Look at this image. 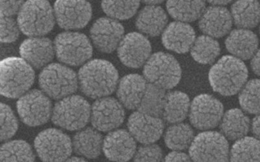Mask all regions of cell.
<instances>
[{"label": "cell", "mask_w": 260, "mask_h": 162, "mask_svg": "<svg viewBox=\"0 0 260 162\" xmlns=\"http://www.w3.org/2000/svg\"><path fill=\"white\" fill-rule=\"evenodd\" d=\"M103 152L108 159L114 161H127L135 156L136 142L130 132L124 130L110 132L103 142Z\"/></svg>", "instance_id": "obj_18"}, {"label": "cell", "mask_w": 260, "mask_h": 162, "mask_svg": "<svg viewBox=\"0 0 260 162\" xmlns=\"http://www.w3.org/2000/svg\"><path fill=\"white\" fill-rule=\"evenodd\" d=\"M250 127L249 118L243 110L238 108L228 110L220 123L222 134L232 141H237L246 136Z\"/></svg>", "instance_id": "obj_26"}, {"label": "cell", "mask_w": 260, "mask_h": 162, "mask_svg": "<svg viewBox=\"0 0 260 162\" xmlns=\"http://www.w3.org/2000/svg\"><path fill=\"white\" fill-rule=\"evenodd\" d=\"M21 57L33 68L42 69L48 66L55 54L54 44L49 38L30 37L22 42L19 48Z\"/></svg>", "instance_id": "obj_20"}, {"label": "cell", "mask_w": 260, "mask_h": 162, "mask_svg": "<svg viewBox=\"0 0 260 162\" xmlns=\"http://www.w3.org/2000/svg\"><path fill=\"white\" fill-rule=\"evenodd\" d=\"M24 4V0H1V15L6 16H14L19 13Z\"/></svg>", "instance_id": "obj_40"}, {"label": "cell", "mask_w": 260, "mask_h": 162, "mask_svg": "<svg viewBox=\"0 0 260 162\" xmlns=\"http://www.w3.org/2000/svg\"><path fill=\"white\" fill-rule=\"evenodd\" d=\"M239 103L243 111L250 114H259L260 79L246 82L240 92Z\"/></svg>", "instance_id": "obj_36"}, {"label": "cell", "mask_w": 260, "mask_h": 162, "mask_svg": "<svg viewBox=\"0 0 260 162\" xmlns=\"http://www.w3.org/2000/svg\"><path fill=\"white\" fill-rule=\"evenodd\" d=\"M191 160L189 154H185L181 151H172L165 157L166 161H189Z\"/></svg>", "instance_id": "obj_41"}, {"label": "cell", "mask_w": 260, "mask_h": 162, "mask_svg": "<svg viewBox=\"0 0 260 162\" xmlns=\"http://www.w3.org/2000/svg\"><path fill=\"white\" fill-rule=\"evenodd\" d=\"M233 23L231 13L225 7L212 6L205 9L202 13L199 26L205 35L219 38L231 32Z\"/></svg>", "instance_id": "obj_19"}, {"label": "cell", "mask_w": 260, "mask_h": 162, "mask_svg": "<svg viewBox=\"0 0 260 162\" xmlns=\"http://www.w3.org/2000/svg\"><path fill=\"white\" fill-rule=\"evenodd\" d=\"M19 116L29 127L46 124L52 115V104L43 91L31 90L20 97L17 102Z\"/></svg>", "instance_id": "obj_11"}, {"label": "cell", "mask_w": 260, "mask_h": 162, "mask_svg": "<svg viewBox=\"0 0 260 162\" xmlns=\"http://www.w3.org/2000/svg\"><path fill=\"white\" fill-rule=\"evenodd\" d=\"M164 153L159 145L153 143L144 144L137 149L134 156L135 161H160Z\"/></svg>", "instance_id": "obj_39"}, {"label": "cell", "mask_w": 260, "mask_h": 162, "mask_svg": "<svg viewBox=\"0 0 260 162\" xmlns=\"http://www.w3.org/2000/svg\"><path fill=\"white\" fill-rule=\"evenodd\" d=\"M21 31L29 37H43L55 25L54 11L48 0H28L18 13Z\"/></svg>", "instance_id": "obj_4"}, {"label": "cell", "mask_w": 260, "mask_h": 162, "mask_svg": "<svg viewBox=\"0 0 260 162\" xmlns=\"http://www.w3.org/2000/svg\"><path fill=\"white\" fill-rule=\"evenodd\" d=\"M231 161H260V140L244 137L236 141L230 150Z\"/></svg>", "instance_id": "obj_32"}, {"label": "cell", "mask_w": 260, "mask_h": 162, "mask_svg": "<svg viewBox=\"0 0 260 162\" xmlns=\"http://www.w3.org/2000/svg\"><path fill=\"white\" fill-rule=\"evenodd\" d=\"M148 81L144 75L130 74L123 77L118 85V101L129 110L138 109L147 89Z\"/></svg>", "instance_id": "obj_22"}, {"label": "cell", "mask_w": 260, "mask_h": 162, "mask_svg": "<svg viewBox=\"0 0 260 162\" xmlns=\"http://www.w3.org/2000/svg\"><path fill=\"white\" fill-rule=\"evenodd\" d=\"M209 4H212L213 6H223L226 5L232 2L233 0H207Z\"/></svg>", "instance_id": "obj_44"}, {"label": "cell", "mask_w": 260, "mask_h": 162, "mask_svg": "<svg viewBox=\"0 0 260 162\" xmlns=\"http://www.w3.org/2000/svg\"><path fill=\"white\" fill-rule=\"evenodd\" d=\"M233 22L240 28H255L260 22V4L258 0H236L231 7Z\"/></svg>", "instance_id": "obj_28"}, {"label": "cell", "mask_w": 260, "mask_h": 162, "mask_svg": "<svg viewBox=\"0 0 260 162\" xmlns=\"http://www.w3.org/2000/svg\"><path fill=\"white\" fill-rule=\"evenodd\" d=\"M85 157H77V156H75V157H69V158L68 159V161H85Z\"/></svg>", "instance_id": "obj_46"}, {"label": "cell", "mask_w": 260, "mask_h": 162, "mask_svg": "<svg viewBox=\"0 0 260 162\" xmlns=\"http://www.w3.org/2000/svg\"><path fill=\"white\" fill-rule=\"evenodd\" d=\"M32 66L23 58L8 57L0 63L1 94L6 98H18L25 95L34 84Z\"/></svg>", "instance_id": "obj_3"}, {"label": "cell", "mask_w": 260, "mask_h": 162, "mask_svg": "<svg viewBox=\"0 0 260 162\" xmlns=\"http://www.w3.org/2000/svg\"><path fill=\"white\" fill-rule=\"evenodd\" d=\"M190 99L186 94L179 91L170 92L166 95L162 116L169 124L182 123L189 114Z\"/></svg>", "instance_id": "obj_27"}, {"label": "cell", "mask_w": 260, "mask_h": 162, "mask_svg": "<svg viewBox=\"0 0 260 162\" xmlns=\"http://www.w3.org/2000/svg\"><path fill=\"white\" fill-rule=\"evenodd\" d=\"M127 128L138 142L142 144L154 143L164 133V120L159 116L146 114L138 110L129 117Z\"/></svg>", "instance_id": "obj_17"}, {"label": "cell", "mask_w": 260, "mask_h": 162, "mask_svg": "<svg viewBox=\"0 0 260 162\" xmlns=\"http://www.w3.org/2000/svg\"><path fill=\"white\" fill-rule=\"evenodd\" d=\"M223 116V106L212 95H198L191 103L189 120L198 130H209L220 124Z\"/></svg>", "instance_id": "obj_13"}, {"label": "cell", "mask_w": 260, "mask_h": 162, "mask_svg": "<svg viewBox=\"0 0 260 162\" xmlns=\"http://www.w3.org/2000/svg\"><path fill=\"white\" fill-rule=\"evenodd\" d=\"M54 49L57 59L71 66L87 63L92 56L90 40L85 34L74 31L60 33L54 40Z\"/></svg>", "instance_id": "obj_8"}, {"label": "cell", "mask_w": 260, "mask_h": 162, "mask_svg": "<svg viewBox=\"0 0 260 162\" xmlns=\"http://www.w3.org/2000/svg\"><path fill=\"white\" fill-rule=\"evenodd\" d=\"M194 28L187 22H172L162 34V43L169 51L177 54H185L191 51L196 40Z\"/></svg>", "instance_id": "obj_21"}, {"label": "cell", "mask_w": 260, "mask_h": 162, "mask_svg": "<svg viewBox=\"0 0 260 162\" xmlns=\"http://www.w3.org/2000/svg\"><path fill=\"white\" fill-rule=\"evenodd\" d=\"M167 13L160 7L148 5L140 12L135 24L141 33L154 37L162 34L167 28Z\"/></svg>", "instance_id": "obj_24"}, {"label": "cell", "mask_w": 260, "mask_h": 162, "mask_svg": "<svg viewBox=\"0 0 260 162\" xmlns=\"http://www.w3.org/2000/svg\"><path fill=\"white\" fill-rule=\"evenodd\" d=\"M90 104L83 97L70 95L60 99L53 108L51 119L57 127L70 131L82 130L91 118Z\"/></svg>", "instance_id": "obj_6"}, {"label": "cell", "mask_w": 260, "mask_h": 162, "mask_svg": "<svg viewBox=\"0 0 260 162\" xmlns=\"http://www.w3.org/2000/svg\"><path fill=\"white\" fill-rule=\"evenodd\" d=\"M251 130H252L254 136L260 140V113L257 114L252 119V124H251Z\"/></svg>", "instance_id": "obj_43"}, {"label": "cell", "mask_w": 260, "mask_h": 162, "mask_svg": "<svg viewBox=\"0 0 260 162\" xmlns=\"http://www.w3.org/2000/svg\"><path fill=\"white\" fill-rule=\"evenodd\" d=\"M38 156L44 161H63L71 157L73 142L68 135L57 129L41 132L35 140Z\"/></svg>", "instance_id": "obj_10"}, {"label": "cell", "mask_w": 260, "mask_h": 162, "mask_svg": "<svg viewBox=\"0 0 260 162\" xmlns=\"http://www.w3.org/2000/svg\"><path fill=\"white\" fill-rule=\"evenodd\" d=\"M117 50L118 57L124 66L138 69L147 63L151 56L152 48L144 34L132 32L123 37Z\"/></svg>", "instance_id": "obj_15"}, {"label": "cell", "mask_w": 260, "mask_h": 162, "mask_svg": "<svg viewBox=\"0 0 260 162\" xmlns=\"http://www.w3.org/2000/svg\"><path fill=\"white\" fill-rule=\"evenodd\" d=\"M166 95V90L148 83L145 93L138 107V111L159 117L162 116Z\"/></svg>", "instance_id": "obj_33"}, {"label": "cell", "mask_w": 260, "mask_h": 162, "mask_svg": "<svg viewBox=\"0 0 260 162\" xmlns=\"http://www.w3.org/2000/svg\"><path fill=\"white\" fill-rule=\"evenodd\" d=\"M225 46L234 57L242 60H249L258 51V37L250 30L239 28L230 32Z\"/></svg>", "instance_id": "obj_23"}, {"label": "cell", "mask_w": 260, "mask_h": 162, "mask_svg": "<svg viewBox=\"0 0 260 162\" xmlns=\"http://www.w3.org/2000/svg\"><path fill=\"white\" fill-rule=\"evenodd\" d=\"M167 9L173 19L188 23L200 19L206 8L205 0H167Z\"/></svg>", "instance_id": "obj_29"}, {"label": "cell", "mask_w": 260, "mask_h": 162, "mask_svg": "<svg viewBox=\"0 0 260 162\" xmlns=\"http://www.w3.org/2000/svg\"><path fill=\"white\" fill-rule=\"evenodd\" d=\"M194 161H226L230 158L228 139L222 133L205 130L194 136L189 148Z\"/></svg>", "instance_id": "obj_9"}, {"label": "cell", "mask_w": 260, "mask_h": 162, "mask_svg": "<svg viewBox=\"0 0 260 162\" xmlns=\"http://www.w3.org/2000/svg\"><path fill=\"white\" fill-rule=\"evenodd\" d=\"M79 86L84 95L93 99L108 97L118 85V72L107 60H93L79 71Z\"/></svg>", "instance_id": "obj_1"}, {"label": "cell", "mask_w": 260, "mask_h": 162, "mask_svg": "<svg viewBox=\"0 0 260 162\" xmlns=\"http://www.w3.org/2000/svg\"><path fill=\"white\" fill-rule=\"evenodd\" d=\"M194 138V131L188 124L178 123L167 129L164 142L173 151H183L189 148Z\"/></svg>", "instance_id": "obj_30"}, {"label": "cell", "mask_w": 260, "mask_h": 162, "mask_svg": "<svg viewBox=\"0 0 260 162\" xmlns=\"http://www.w3.org/2000/svg\"><path fill=\"white\" fill-rule=\"evenodd\" d=\"M19 24L12 16L1 15V42L4 44L14 43L19 37Z\"/></svg>", "instance_id": "obj_38"}, {"label": "cell", "mask_w": 260, "mask_h": 162, "mask_svg": "<svg viewBox=\"0 0 260 162\" xmlns=\"http://www.w3.org/2000/svg\"><path fill=\"white\" fill-rule=\"evenodd\" d=\"M56 22L63 29H81L92 19V9L87 0H56Z\"/></svg>", "instance_id": "obj_12"}, {"label": "cell", "mask_w": 260, "mask_h": 162, "mask_svg": "<svg viewBox=\"0 0 260 162\" xmlns=\"http://www.w3.org/2000/svg\"><path fill=\"white\" fill-rule=\"evenodd\" d=\"M1 161H34L36 155L28 142L23 140L7 142L1 147Z\"/></svg>", "instance_id": "obj_34"}, {"label": "cell", "mask_w": 260, "mask_h": 162, "mask_svg": "<svg viewBox=\"0 0 260 162\" xmlns=\"http://www.w3.org/2000/svg\"><path fill=\"white\" fill-rule=\"evenodd\" d=\"M143 73L148 83L169 90L179 84L182 69L179 62L171 54L157 52L150 56L144 66Z\"/></svg>", "instance_id": "obj_7"}, {"label": "cell", "mask_w": 260, "mask_h": 162, "mask_svg": "<svg viewBox=\"0 0 260 162\" xmlns=\"http://www.w3.org/2000/svg\"><path fill=\"white\" fill-rule=\"evenodd\" d=\"M125 111L118 100L110 97L99 98L92 106L91 123L101 132H109L119 127L124 122Z\"/></svg>", "instance_id": "obj_14"}, {"label": "cell", "mask_w": 260, "mask_h": 162, "mask_svg": "<svg viewBox=\"0 0 260 162\" xmlns=\"http://www.w3.org/2000/svg\"><path fill=\"white\" fill-rule=\"evenodd\" d=\"M39 86L49 98L60 100L77 92L78 75L64 65L52 63L45 66L41 72Z\"/></svg>", "instance_id": "obj_5"}, {"label": "cell", "mask_w": 260, "mask_h": 162, "mask_svg": "<svg viewBox=\"0 0 260 162\" xmlns=\"http://www.w3.org/2000/svg\"><path fill=\"white\" fill-rule=\"evenodd\" d=\"M247 78V67L243 60L234 56L221 57L208 73L210 86L223 96H233L240 92Z\"/></svg>", "instance_id": "obj_2"}, {"label": "cell", "mask_w": 260, "mask_h": 162, "mask_svg": "<svg viewBox=\"0 0 260 162\" xmlns=\"http://www.w3.org/2000/svg\"><path fill=\"white\" fill-rule=\"evenodd\" d=\"M220 52V45L208 35L199 36L191 48V57L200 64H211L215 61Z\"/></svg>", "instance_id": "obj_31"}, {"label": "cell", "mask_w": 260, "mask_h": 162, "mask_svg": "<svg viewBox=\"0 0 260 162\" xmlns=\"http://www.w3.org/2000/svg\"><path fill=\"white\" fill-rule=\"evenodd\" d=\"M19 128L17 118L12 109L7 104H1V141L11 139Z\"/></svg>", "instance_id": "obj_37"}, {"label": "cell", "mask_w": 260, "mask_h": 162, "mask_svg": "<svg viewBox=\"0 0 260 162\" xmlns=\"http://www.w3.org/2000/svg\"><path fill=\"white\" fill-rule=\"evenodd\" d=\"M250 65L254 73L260 77V49L252 57Z\"/></svg>", "instance_id": "obj_42"}, {"label": "cell", "mask_w": 260, "mask_h": 162, "mask_svg": "<svg viewBox=\"0 0 260 162\" xmlns=\"http://www.w3.org/2000/svg\"><path fill=\"white\" fill-rule=\"evenodd\" d=\"M141 0H102V8L109 17L127 20L136 14Z\"/></svg>", "instance_id": "obj_35"}, {"label": "cell", "mask_w": 260, "mask_h": 162, "mask_svg": "<svg viewBox=\"0 0 260 162\" xmlns=\"http://www.w3.org/2000/svg\"><path fill=\"white\" fill-rule=\"evenodd\" d=\"M103 142L104 139L98 130L86 128L74 136L73 148L79 155L85 158L94 159L101 154Z\"/></svg>", "instance_id": "obj_25"}, {"label": "cell", "mask_w": 260, "mask_h": 162, "mask_svg": "<svg viewBox=\"0 0 260 162\" xmlns=\"http://www.w3.org/2000/svg\"><path fill=\"white\" fill-rule=\"evenodd\" d=\"M124 27L116 19L100 18L92 25L90 37L99 51L110 54L118 49L124 37Z\"/></svg>", "instance_id": "obj_16"}, {"label": "cell", "mask_w": 260, "mask_h": 162, "mask_svg": "<svg viewBox=\"0 0 260 162\" xmlns=\"http://www.w3.org/2000/svg\"><path fill=\"white\" fill-rule=\"evenodd\" d=\"M142 1L147 5H158L162 4L164 0H142Z\"/></svg>", "instance_id": "obj_45"}]
</instances>
